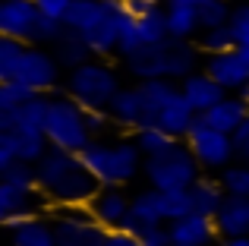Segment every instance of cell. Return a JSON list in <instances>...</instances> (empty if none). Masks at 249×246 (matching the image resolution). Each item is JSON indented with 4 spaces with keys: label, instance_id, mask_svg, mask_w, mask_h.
Masks as SVG:
<instances>
[{
    "label": "cell",
    "instance_id": "cell-27",
    "mask_svg": "<svg viewBox=\"0 0 249 246\" xmlns=\"http://www.w3.org/2000/svg\"><path fill=\"white\" fill-rule=\"evenodd\" d=\"M82 38H85V44L91 48V54H95V57L117 54V48H120V22H117V16L110 13V16H104L95 29L85 32Z\"/></svg>",
    "mask_w": 249,
    "mask_h": 246
},
{
    "label": "cell",
    "instance_id": "cell-36",
    "mask_svg": "<svg viewBox=\"0 0 249 246\" xmlns=\"http://www.w3.org/2000/svg\"><path fill=\"white\" fill-rule=\"evenodd\" d=\"M38 92L25 88L22 82L10 79V82H0V111H19L22 105H29Z\"/></svg>",
    "mask_w": 249,
    "mask_h": 246
},
{
    "label": "cell",
    "instance_id": "cell-3",
    "mask_svg": "<svg viewBox=\"0 0 249 246\" xmlns=\"http://www.w3.org/2000/svg\"><path fill=\"white\" fill-rule=\"evenodd\" d=\"M79 158L101 186L129 183L136 174H142V164H145V155L139 152V145L133 139H117V142L91 139L79 152Z\"/></svg>",
    "mask_w": 249,
    "mask_h": 246
},
{
    "label": "cell",
    "instance_id": "cell-52",
    "mask_svg": "<svg viewBox=\"0 0 249 246\" xmlns=\"http://www.w3.org/2000/svg\"><path fill=\"white\" fill-rule=\"evenodd\" d=\"M158 3H161V0H158Z\"/></svg>",
    "mask_w": 249,
    "mask_h": 246
},
{
    "label": "cell",
    "instance_id": "cell-5",
    "mask_svg": "<svg viewBox=\"0 0 249 246\" xmlns=\"http://www.w3.org/2000/svg\"><path fill=\"white\" fill-rule=\"evenodd\" d=\"M44 136H48L51 148H63V152L79 155L91 142V133L85 126V107L70 95H57L51 98L48 120H44Z\"/></svg>",
    "mask_w": 249,
    "mask_h": 246
},
{
    "label": "cell",
    "instance_id": "cell-47",
    "mask_svg": "<svg viewBox=\"0 0 249 246\" xmlns=\"http://www.w3.org/2000/svg\"><path fill=\"white\" fill-rule=\"evenodd\" d=\"M174 3H186V6H202L205 0H174Z\"/></svg>",
    "mask_w": 249,
    "mask_h": 246
},
{
    "label": "cell",
    "instance_id": "cell-16",
    "mask_svg": "<svg viewBox=\"0 0 249 246\" xmlns=\"http://www.w3.org/2000/svg\"><path fill=\"white\" fill-rule=\"evenodd\" d=\"M167 230H170V240L174 243H186V246H208L221 237L214 218L196 215V211L180 218V221H174V224H167Z\"/></svg>",
    "mask_w": 249,
    "mask_h": 246
},
{
    "label": "cell",
    "instance_id": "cell-32",
    "mask_svg": "<svg viewBox=\"0 0 249 246\" xmlns=\"http://www.w3.org/2000/svg\"><path fill=\"white\" fill-rule=\"evenodd\" d=\"M237 38H233V29L231 25H221V29H208L199 35V51L202 54H224V51H237Z\"/></svg>",
    "mask_w": 249,
    "mask_h": 246
},
{
    "label": "cell",
    "instance_id": "cell-17",
    "mask_svg": "<svg viewBox=\"0 0 249 246\" xmlns=\"http://www.w3.org/2000/svg\"><path fill=\"white\" fill-rule=\"evenodd\" d=\"M202 117H205V123L212 129L233 136L249 120V101L243 98V95H227L224 101H218V105H214L208 114H202Z\"/></svg>",
    "mask_w": 249,
    "mask_h": 246
},
{
    "label": "cell",
    "instance_id": "cell-21",
    "mask_svg": "<svg viewBox=\"0 0 249 246\" xmlns=\"http://www.w3.org/2000/svg\"><path fill=\"white\" fill-rule=\"evenodd\" d=\"M104 16H110L107 0H73V6L63 16V25L67 32H76V35H85L89 29H95Z\"/></svg>",
    "mask_w": 249,
    "mask_h": 246
},
{
    "label": "cell",
    "instance_id": "cell-48",
    "mask_svg": "<svg viewBox=\"0 0 249 246\" xmlns=\"http://www.w3.org/2000/svg\"><path fill=\"white\" fill-rule=\"evenodd\" d=\"M240 54L246 57V63H249V44H243V48H240Z\"/></svg>",
    "mask_w": 249,
    "mask_h": 246
},
{
    "label": "cell",
    "instance_id": "cell-41",
    "mask_svg": "<svg viewBox=\"0 0 249 246\" xmlns=\"http://www.w3.org/2000/svg\"><path fill=\"white\" fill-rule=\"evenodd\" d=\"M233 152H237V161L249 167V120L233 133Z\"/></svg>",
    "mask_w": 249,
    "mask_h": 246
},
{
    "label": "cell",
    "instance_id": "cell-20",
    "mask_svg": "<svg viewBox=\"0 0 249 246\" xmlns=\"http://www.w3.org/2000/svg\"><path fill=\"white\" fill-rule=\"evenodd\" d=\"M196 120H199V114H196L193 105H189V101L183 98L180 92H177L174 98H170V105L158 114V123H155V126H161L164 133H170L174 139L183 142V139L189 136V129L196 126Z\"/></svg>",
    "mask_w": 249,
    "mask_h": 246
},
{
    "label": "cell",
    "instance_id": "cell-33",
    "mask_svg": "<svg viewBox=\"0 0 249 246\" xmlns=\"http://www.w3.org/2000/svg\"><path fill=\"white\" fill-rule=\"evenodd\" d=\"M231 16H233V0H205V3L199 6L202 32L221 29V25H231Z\"/></svg>",
    "mask_w": 249,
    "mask_h": 246
},
{
    "label": "cell",
    "instance_id": "cell-30",
    "mask_svg": "<svg viewBox=\"0 0 249 246\" xmlns=\"http://www.w3.org/2000/svg\"><path fill=\"white\" fill-rule=\"evenodd\" d=\"M136 29H139L142 44H158V41H164V38H170L167 35V10L164 6H155L152 13L136 19Z\"/></svg>",
    "mask_w": 249,
    "mask_h": 246
},
{
    "label": "cell",
    "instance_id": "cell-37",
    "mask_svg": "<svg viewBox=\"0 0 249 246\" xmlns=\"http://www.w3.org/2000/svg\"><path fill=\"white\" fill-rule=\"evenodd\" d=\"M67 35V25L60 22V19H51V16H38V22H35V35H32V44H38V48H54L60 38Z\"/></svg>",
    "mask_w": 249,
    "mask_h": 246
},
{
    "label": "cell",
    "instance_id": "cell-35",
    "mask_svg": "<svg viewBox=\"0 0 249 246\" xmlns=\"http://www.w3.org/2000/svg\"><path fill=\"white\" fill-rule=\"evenodd\" d=\"M25 48L29 44L22 41H13V38H0V82H10L13 73H16L19 60H22Z\"/></svg>",
    "mask_w": 249,
    "mask_h": 246
},
{
    "label": "cell",
    "instance_id": "cell-10",
    "mask_svg": "<svg viewBox=\"0 0 249 246\" xmlns=\"http://www.w3.org/2000/svg\"><path fill=\"white\" fill-rule=\"evenodd\" d=\"M44 211H51L48 196L41 190H19L13 183H0V221L3 228H19V224L32 221V218H41Z\"/></svg>",
    "mask_w": 249,
    "mask_h": 246
},
{
    "label": "cell",
    "instance_id": "cell-42",
    "mask_svg": "<svg viewBox=\"0 0 249 246\" xmlns=\"http://www.w3.org/2000/svg\"><path fill=\"white\" fill-rule=\"evenodd\" d=\"M35 3H38V10H41L44 16L60 19L63 22V16H67V10L73 6V0H35Z\"/></svg>",
    "mask_w": 249,
    "mask_h": 246
},
{
    "label": "cell",
    "instance_id": "cell-4",
    "mask_svg": "<svg viewBox=\"0 0 249 246\" xmlns=\"http://www.w3.org/2000/svg\"><path fill=\"white\" fill-rule=\"evenodd\" d=\"M202 167L196 161V155L189 152L186 142H177L174 148H167L164 155L145 158L142 174H145L148 186L158 193H170V190H193V183L202 177Z\"/></svg>",
    "mask_w": 249,
    "mask_h": 246
},
{
    "label": "cell",
    "instance_id": "cell-2",
    "mask_svg": "<svg viewBox=\"0 0 249 246\" xmlns=\"http://www.w3.org/2000/svg\"><path fill=\"white\" fill-rule=\"evenodd\" d=\"M126 73L136 79H174L183 82L199 70V44L164 38L158 44H142L133 57H126Z\"/></svg>",
    "mask_w": 249,
    "mask_h": 246
},
{
    "label": "cell",
    "instance_id": "cell-15",
    "mask_svg": "<svg viewBox=\"0 0 249 246\" xmlns=\"http://www.w3.org/2000/svg\"><path fill=\"white\" fill-rule=\"evenodd\" d=\"M180 95L193 105L196 114H208L218 101L227 98V92L205 73V70H196L193 76H186V79L180 82Z\"/></svg>",
    "mask_w": 249,
    "mask_h": 246
},
{
    "label": "cell",
    "instance_id": "cell-7",
    "mask_svg": "<svg viewBox=\"0 0 249 246\" xmlns=\"http://www.w3.org/2000/svg\"><path fill=\"white\" fill-rule=\"evenodd\" d=\"M51 224L57 234V246H104L110 230L91 218L89 205H54Z\"/></svg>",
    "mask_w": 249,
    "mask_h": 246
},
{
    "label": "cell",
    "instance_id": "cell-19",
    "mask_svg": "<svg viewBox=\"0 0 249 246\" xmlns=\"http://www.w3.org/2000/svg\"><path fill=\"white\" fill-rule=\"evenodd\" d=\"M177 92H180V82H174V79H142L139 82V95H142V105H145V126L158 123V114L170 105V98Z\"/></svg>",
    "mask_w": 249,
    "mask_h": 246
},
{
    "label": "cell",
    "instance_id": "cell-22",
    "mask_svg": "<svg viewBox=\"0 0 249 246\" xmlns=\"http://www.w3.org/2000/svg\"><path fill=\"white\" fill-rule=\"evenodd\" d=\"M214 224H218L224 240H231V237H249V199L227 196V202L221 205Z\"/></svg>",
    "mask_w": 249,
    "mask_h": 246
},
{
    "label": "cell",
    "instance_id": "cell-49",
    "mask_svg": "<svg viewBox=\"0 0 249 246\" xmlns=\"http://www.w3.org/2000/svg\"><path fill=\"white\" fill-rule=\"evenodd\" d=\"M240 95H243V98L249 101V86H246V88H243V92H240Z\"/></svg>",
    "mask_w": 249,
    "mask_h": 246
},
{
    "label": "cell",
    "instance_id": "cell-45",
    "mask_svg": "<svg viewBox=\"0 0 249 246\" xmlns=\"http://www.w3.org/2000/svg\"><path fill=\"white\" fill-rule=\"evenodd\" d=\"M123 6H126V13H129V16H136V19H139V16L152 13L155 6H161V3H158V0H123Z\"/></svg>",
    "mask_w": 249,
    "mask_h": 246
},
{
    "label": "cell",
    "instance_id": "cell-29",
    "mask_svg": "<svg viewBox=\"0 0 249 246\" xmlns=\"http://www.w3.org/2000/svg\"><path fill=\"white\" fill-rule=\"evenodd\" d=\"M133 142L139 145V152L145 158H155V155H164L167 148H174L180 139H174L170 133H164L161 126H145V129H136L133 133Z\"/></svg>",
    "mask_w": 249,
    "mask_h": 246
},
{
    "label": "cell",
    "instance_id": "cell-31",
    "mask_svg": "<svg viewBox=\"0 0 249 246\" xmlns=\"http://www.w3.org/2000/svg\"><path fill=\"white\" fill-rule=\"evenodd\" d=\"M161 215H164V224H174L180 218L193 215V196H189V190L161 193Z\"/></svg>",
    "mask_w": 249,
    "mask_h": 246
},
{
    "label": "cell",
    "instance_id": "cell-23",
    "mask_svg": "<svg viewBox=\"0 0 249 246\" xmlns=\"http://www.w3.org/2000/svg\"><path fill=\"white\" fill-rule=\"evenodd\" d=\"M10 136H13V142H16V148H19V161H25V164H38V161L51 152V142H48V136H44L41 126L16 123V129H13Z\"/></svg>",
    "mask_w": 249,
    "mask_h": 246
},
{
    "label": "cell",
    "instance_id": "cell-40",
    "mask_svg": "<svg viewBox=\"0 0 249 246\" xmlns=\"http://www.w3.org/2000/svg\"><path fill=\"white\" fill-rule=\"evenodd\" d=\"M110 123H114V117L107 114V107H85V126H89L91 139H98Z\"/></svg>",
    "mask_w": 249,
    "mask_h": 246
},
{
    "label": "cell",
    "instance_id": "cell-51",
    "mask_svg": "<svg viewBox=\"0 0 249 246\" xmlns=\"http://www.w3.org/2000/svg\"><path fill=\"white\" fill-rule=\"evenodd\" d=\"M170 246H186V243H170Z\"/></svg>",
    "mask_w": 249,
    "mask_h": 246
},
{
    "label": "cell",
    "instance_id": "cell-38",
    "mask_svg": "<svg viewBox=\"0 0 249 246\" xmlns=\"http://www.w3.org/2000/svg\"><path fill=\"white\" fill-rule=\"evenodd\" d=\"M0 177H3V183H13L19 186V190H38V167L35 164H25V161H16L13 167H6V171H0Z\"/></svg>",
    "mask_w": 249,
    "mask_h": 246
},
{
    "label": "cell",
    "instance_id": "cell-18",
    "mask_svg": "<svg viewBox=\"0 0 249 246\" xmlns=\"http://www.w3.org/2000/svg\"><path fill=\"white\" fill-rule=\"evenodd\" d=\"M107 114L114 117V123L120 126H129L136 129L145 126V105H142V95H139V86H126L114 95V101L107 105Z\"/></svg>",
    "mask_w": 249,
    "mask_h": 246
},
{
    "label": "cell",
    "instance_id": "cell-14",
    "mask_svg": "<svg viewBox=\"0 0 249 246\" xmlns=\"http://www.w3.org/2000/svg\"><path fill=\"white\" fill-rule=\"evenodd\" d=\"M158 224H164V215H161V193L148 186V190H142V193H136V196H133L129 215H126V221L120 224V230L142 237L145 230L158 228Z\"/></svg>",
    "mask_w": 249,
    "mask_h": 246
},
{
    "label": "cell",
    "instance_id": "cell-46",
    "mask_svg": "<svg viewBox=\"0 0 249 246\" xmlns=\"http://www.w3.org/2000/svg\"><path fill=\"white\" fill-rule=\"evenodd\" d=\"M224 246H249V237H231L224 240Z\"/></svg>",
    "mask_w": 249,
    "mask_h": 246
},
{
    "label": "cell",
    "instance_id": "cell-12",
    "mask_svg": "<svg viewBox=\"0 0 249 246\" xmlns=\"http://www.w3.org/2000/svg\"><path fill=\"white\" fill-rule=\"evenodd\" d=\"M205 73L224 88L227 95H240L249 86V63L237 51H224V54H212L205 60Z\"/></svg>",
    "mask_w": 249,
    "mask_h": 246
},
{
    "label": "cell",
    "instance_id": "cell-43",
    "mask_svg": "<svg viewBox=\"0 0 249 246\" xmlns=\"http://www.w3.org/2000/svg\"><path fill=\"white\" fill-rule=\"evenodd\" d=\"M145 246H170L174 240H170V230H167V224H158V228H152V230H145V234L139 237Z\"/></svg>",
    "mask_w": 249,
    "mask_h": 246
},
{
    "label": "cell",
    "instance_id": "cell-24",
    "mask_svg": "<svg viewBox=\"0 0 249 246\" xmlns=\"http://www.w3.org/2000/svg\"><path fill=\"white\" fill-rule=\"evenodd\" d=\"M167 35L177 41H189V38L202 35V22H199V6H186V3H174L167 0Z\"/></svg>",
    "mask_w": 249,
    "mask_h": 246
},
{
    "label": "cell",
    "instance_id": "cell-8",
    "mask_svg": "<svg viewBox=\"0 0 249 246\" xmlns=\"http://www.w3.org/2000/svg\"><path fill=\"white\" fill-rule=\"evenodd\" d=\"M183 142L189 145V152L196 155L199 167H205V171H218L221 174L224 167H231L233 161H237V152H233V136L212 129L202 114H199L196 126L189 129V136Z\"/></svg>",
    "mask_w": 249,
    "mask_h": 246
},
{
    "label": "cell",
    "instance_id": "cell-50",
    "mask_svg": "<svg viewBox=\"0 0 249 246\" xmlns=\"http://www.w3.org/2000/svg\"><path fill=\"white\" fill-rule=\"evenodd\" d=\"M233 3H249V0H233Z\"/></svg>",
    "mask_w": 249,
    "mask_h": 246
},
{
    "label": "cell",
    "instance_id": "cell-44",
    "mask_svg": "<svg viewBox=\"0 0 249 246\" xmlns=\"http://www.w3.org/2000/svg\"><path fill=\"white\" fill-rule=\"evenodd\" d=\"M104 246H145V243H142L136 234H126V230H120V228H117V230H110V234H107Z\"/></svg>",
    "mask_w": 249,
    "mask_h": 246
},
{
    "label": "cell",
    "instance_id": "cell-26",
    "mask_svg": "<svg viewBox=\"0 0 249 246\" xmlns=\"http://www.w3.org/2000/svg\"><path fill=\"white\" fill-rule=\"evenodd\" d=\"M10 243L13 246H57V234L51 218H32V221L19 224L10 230Z\"/></svg>",
    "mask_w": 249,
    "mask_h": 246
},
{
    "label": "cell",
    "instance_id": "cell-39",
    "mask_svg": "<svg viewBox=\"0 0 249 246\" xmlns=\"http://www.w3.org/2000/svg\"><path fill=\"white\" fill-rule=\"evenodd\" d=\"M231 29H233V38H237L240 48H243V44H249V3H233Z\"/></svg>",
    "mask_w": 249,
    "mask_h": 246
},
{
    "label": "cell",
    "instance_id": "cell-25",
    "mask_svg": "<svg viewBox=\"0 0 249 246\" xmlns=\"http://www.w3.org/2000/svg\"><path fill=\"white\" fill-rule=\"evenodd\" d=\"M193 196V211L196 215H205V218H218L221 205L227 202V193L221 186V180H212V177H199L189 190Z\"/></svg>",
    "mask_w": 249,
    "mask_h": 246
},
{
    "label": "cell",
    "instance_id": "cell-6",
    "mask_svg": "<svg viewBox=\"0 0 249 246\" xmlns=\"http://www.w3.org/2000/svg\"><path fill=\"white\" fill-rule=\"evenodd\" d=\"M67 95L76 98L82 107H107L114 101V95L120 92V76L110 63H104L101 57L82 63L79 70H70L67 76Z\"/></svg>",
    "mask_w": 249,
    "mask_h": 246
},
{
    "label": "cell",
    "instance_id": "cell-28",
    "mask_svg": "<svg viewBox=\"0 0 249 246\" xmlns=\"http://www.w3.org/2000/svg\"><path fill=\"white\" fill-rule=\"evenodd\" d=\"M54 57L60 60L63 70H79L82 63L95 60V54H91V48L85 44V38L76 35V32H67V35L54 44Z\"/></svg>",
    "mask_w": 249,
    "mask_h": 246
},
{
    "label": "cell",
    "instance_id": "cell-9",
    "mask_svg": "<svg viewBox=\"0 0 249 246\" xmlns=\"http://www.w3.org/2000/svg\"><path fill=\"white\" fill-rule=\"evenodd\" d=\"M60 70H63L60 60L48 48L29 44L22 60H19V67H16V73H13V79L22 82L25 88H32L38 95H51L57 88V82H60Z\"/></svg>",
    "mask_w": 249,
    "mask_h": 246
},
{
    "label": "cell",
    "instance_id": "cell-13",
    "mask_svg": "<svg viewBox=\"0 0 249 246\" xmlns=\"http://www.w3.org/2000/svg\"><path fill=\"white\" fill-rule=\"evenodd\" d=\"M129 205H133V196H126L120 186H101L95 193V199L89 202V211L98 224H104L107 230H117L126 221Z\"/></svg>",
    "mask_w": 249,
    "mask_h": 246
},
{
    "label": "cell",
    "instance_id": "cell-1",
    "mask_svg": "<svg viewBox=\"0 0 249 246\" xmlns=\"http://www.w3.org/2000/svg\"><path fill=\"white\" fill-rule=\"evenodd\" d=\"M35 167H38V190L48 196L51 205H89L95 193L101 190V183L91 177V171L82 164L76 152L51 148Z\"/></svg>",
    "mask_w": 249,
    "mask_h": 246
},
{
    "label": "cell",
    "instance_id": "cell-11",
    "mask_svg": "<svg viewBox=\"0 0 249 246\" xmlns=\"http://www.w3.org/2000/svg\"><path fill=\"white\" fill-rule=\"evenodd\" d=\"M38 16H41V10L35 0H3L0 3V38L32 44Z\"/></svg>",
    "mask_w": 249,
    "mask_h": 246
},
{
    "label": "cell",
    "instance_id": "cell-34",
    "mask_svg": "<svg viewBox=\"0 0 249 246\" xmlns=\"http://www.w3.org/2000/svg\"><path fill=\"white\" fill-rule=\"evenodd\" d=\"M221 186H224L227 196H237V199H249V167L240 164V161H233L231 167H224V171L218 174Z\"/></svg>",
    "mask_w": 249,
    "mask_h": 246
}]
</instances>
